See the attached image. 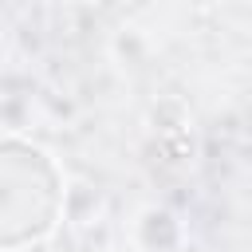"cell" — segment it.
<instances>
[{"label": "cell", "mask_w": 252, "mask_h": 252, "mask_svg": "<svg viewBox=\"0 0 252 252\" xmlns=\"http://www.w3.org/2000/svg\"><path fill=\"white\" fill-rule=\"evenodd\" d=\"M71 220V177L63 158L20 134L4 130L0 142V248H43Z\"/></svg>", "instance_id": "obj_1"}, {"label": "cell", "mask_w": 252, "mask_h": 252, "mask_svg": "<svg viewBox=\"0 0 252 252\" xmlns=\"http://www.w3.org/2000/svg\"><path fill=\"white\" fill-rule=\"evenodd\" d=\"M126 244H130V252H185L189 248V224L169 205L146 201L126 220Z\"/></svg>", "instance_id": "obj_2"}, {"label": "cell", "mask_w": 252, "mask_h": 252, "mask_svg": "<svg viewBox=\"0 0 252 252\" xmlns=\"http://www.w3.org/2000/svg\"><path fill=\"white\" fill-rule=\"evenodd\" d=\"M110 55H114L122 67H142V63L150 59V39H146V32L134 28V24H122V28L114 32V39H110Z\"/></svg>", "instance_id": "obj_3"}, {"label": "cell", "mask_w": 252, "mask_h": 252, "mask_svg": "<svg viewBox=\"0 0 252 252\" xmlns=\"http://www.w3.org/2000/svg\"><path fill=\"white\" fill-rule=\"evenodd\" d=\"M71 4H83V8H94V4H102V0H71Z\"/></svg>", "instance_id": "obj_4"}]
</instances>
